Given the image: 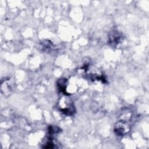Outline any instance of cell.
I'll list each match as a JSON object with an SVG mask.
<instances>
[{
  "instance_id": "obj_4",
  "label": "cell",
  "mask_w": 149,
  "mask_h": 149,
  "mask_svg": "<svg viewBox=\"0 0 149 149\" xmlns=\"http://www.w3.org/2000/svg\"><path fill=\"white\" fill-rule=\"evenodd\" d=\"M54 45L53 44L48 40H45L44 41H42L41 42L40 47L42 52H49L51 50H52Z\"/></svg>"
},
{
  "instance_id": "obj_2",
  "label": "cell",
  "mask_w": 149,
  "mask_h": 149,
  "mask_svg": "<svg viewBox=\"0 0 149 149\" xmlns=\"http://www.w3.org/2000/svg\"><path fill=\"white\" fill-rule=\"evenodd\" d=\"M123 38L124 37L123 34L120 31L115 29L112 30L109 34L108 42L111 45L116 46L121 43L123 40Z\"/></svg>"
},
{
  "instance_id": "obj_7",
  "label": "cell",
  "mask_w": 149,
  "mask_h": 149,
  "mask_svg": "<svg viewBox=\"0 0 149 149\" xmlns=\"http://www.w3.org/2000/svg\"><path fill=\"white\" fill-rule=\"evenodd\" d=\"M44 148H53L55 147V144L51 139H49L47 143H45L42 146Z\"/></svg>"
},
{
  "instance_id": "obj_3",
  "label": "cell",
  "mask_w": 149,
  "mask_h": 149,
  "mask_svg": "<svg viewBox=\"0 0 149 149\" xmlns=\"http://www.w3.org/2000/svg\"><path fill=\"white\" fill-rule=\"evenodd\" d=\"M62 100L63 101L64 103L61 104L65 105V106L62 105V107H59L60 111H61V112L66 115H73L75 112V109L73 103L70 101V100H65L64 98H62Z\"/></svg>"
},
{
  "instance_id": "obj_1",
  "label": "cell",
  "mask_w": 149,
  "mask_h": 149,
  "mask_svg": "<svg viewBox=\"0 0 149 149\" xmlns=\"http://www.w3.org/2000/svg\"><path fill=\"white\" fill-rule=\"evenodd\" d=\"M130 125L127 121L120 120L114 126V132L118 136H124L130 130Z\"/></svg>"
},
{
  "instance_id": "obj_6",
  "label": "cell",
  "mask_w": 149,
  "mask_h": 149,
  "mask_svg": "<svg viewBox=\"0 0 149 149\" xmlns=\"http://www.w3.org/2000/svg\"><path fill=\"white\" fill-rule=\"evenodd\" d=\"M60 132V129L57 126H49L48 127V133L49 136H53L55 134H56Z\"/></svg>"
},
{
  "instance_id": "obj_5",
  "label": "cell",
  "mask_w": 149,
  "mask_h": 149,
  "mask_svg": "<svg viewBox=\"0 0 149 149\" xmlns=\"http://www.w3.org/2000/svg\"><path fill=\"white\" fill-rule=\"evenodd\" d=\"M57 86L60 91L62 92L65 95H69V94H67L66 92L67 86V80L66 79H60L57 82Z\"/></svg>"
}]
</instances>
